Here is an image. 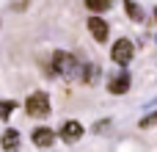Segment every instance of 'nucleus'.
<instances>
[{"mask_svg":"<svg viewBox=\"0 0 157 152\" xmlns=\"http://www.w3.org/2000/svg\"><path fill=\"white\" fill-rule=\"evenodd\" d=\"M83 66H86V64H80V61H77L72 53H66V50H55V55H52V72L61 75V78H66V80L80 78L77 72H83Z\"/></svg>","mask_w":157,"mask_h":152,"instance_id":"f257e3e1","label":"nucleus"},{"mask_svg":"<svg viewBox=\"0 0 157 152\" xmlns=\"http://www.w3.org/2000/svg\"><path fill=\"white\" fill-rule=\"evenodd\" d=\"M25 111H28L30 119H44V116L50 114V100H47V94H44V91H33V94L25 100Z\"/></svg>","mask_w":157,"mask_h":152,"instance_id":"f03ea898","label":"nucleus"},{"mask_svg":"<svg viewBox=\"0 0 157 152\" xmlns=\"http://www.w3.org/2000/svg\"><path fill=\"white\" fill-rule=\"evenodd\" d=\"M132 55H135V44H132L130 39H116V42H113L110 58H113L119 66H127V64L132 61Z\"/></svg>","mask_w":157,"mask_h":152,"instance_id":"7ed1b4c3","label":"nucleus"},{"mask_svg":"<svg viewBox=\"0 0 157 152\" xmlns=\"http://www.w3.org/2000/svg\"><path fill=\"white\" fill-rule=\"evenodd\" d=\"M132 86V78H130V72H113L110 78H108V91L110 94H127V89Z\"/></svg>","mask_w":157,"mask_h":152,"instance_id":"20e7f679","label":"nucleus"},{"mask_svg":"<svg viewBox=\"0 0 157 152\" xmlns=\"http://www.w3.org/2000/svg\"><path fill=\"white\" fill-rule=\"evenodd\" d=\"M88 30L97 42H108V22L102 17H88Z\"/></svg>","mask_w":157,"mask_h":152,"instance_id":"39448f33","label":"nucleus"},{"mask_svg":"<svg viewBox=\"0 0 157 152\" xmlns=\"http://www.w3.org/2000/svg\"><path fill=\"white\" fill-rule=\"evenodd\" d=\"M61 138H63V141H77V138H83V125L75 122V119L63 122V125H61Z\"/></svg>","mask_w":157,"mask_h":152,"instance_id":"423d86ee","label":"nucleus"},{"mask_svg":"<svg viewBox=\"0 0 157 152\" xmlns=\"http://www.w3.org/2000/svg\"><path fill=\"white\" fill-rule=\"evenodd\" d=\"M0 144H3V152H17L19 150V133L14 127H8L3 136H0Z\"/></svg>","mask_w":157,"mask_h":152,"instance_id":"0eeeda50","label":"nucleus"},{"mask_svg":"<svg viewBox=\"0 0 157 152\" xmlns=\"http://www.w3.org/2000/svg\"><path fill=\"white\" fill-rule=\"evenodd\" d=\"M52 141H55V133L50 127H36L33 130V144L36 147H52Z\"/></svg>","mask_w":157,"mask_h":152,"instance_id":"6e6552de","label":"nucleus"},{"mask_svg":"<svg viewBox=\"0 0 157 152\" xmlns=\"http://www.w3.org/2000/svg\"><path fill=\"white\" fill-rule=\"evenodd\" d=\"M124 11H127V17H130V19H135V22H141V19H144V11H141V6H138L135 0H124Z\"/></svg>","mask_w":157,"mask_h":152,"instance_id":"1a4fd4ad","label":"nucleus"},{"mask_svg":"<svg viewBox=\"0 0 157 152\" xmlns=\"http://www.w3.org/2000/svg\"><path fill=\"white\" fill-rule=\"evenodd\" d=\"M110 6H113V0H86V8L94 11V14H102V11H108Z\"/></svg>","mask_w":157,"mask_h":152,"instance_id":"9d476101","label":"nucleus"},{"mask_svg":"<svg viewBox=\"0 0 157 152\" xmlns=\"http://www.w3.org/2000/svg\"><path fill=\"white\" fill-rule=\"evenodd\" d=\"M83 80L86 83H97V66L94 64H86L83 66Z\"/></svg>","mask_w":157,"mask_h":152,"instance_id":"9b49d317","label":"nucleus"},{"mask_svg":"<svg viewBox=\"0 0 157 152\" xmlns=\"http://www.w3.org/2000/svg\"><path fill=\"white\" fill-rule=\"evenodd\" d=\"M14 108H17V102H14V100H3V102H0V119H8Z\"/></svg>","mask_w":157,"mask_h":152,"instance_id":"f8f14e48","label":"nucleus"},{"mask_svg":"<svg viewBox=\"0 0 157 152\" xmlns=\"http://www.w3.org/2000/svg\"><path fill=\"white\" fill-rule=\"evenodd\" d=\"M149 125H157V114H152L149 119H144V122H141V127H149Z\"/></svg>","mask_w":157,"mask_h":152,"instance_id":"ddd939ff","label":"nucleus"}]
</instances>
